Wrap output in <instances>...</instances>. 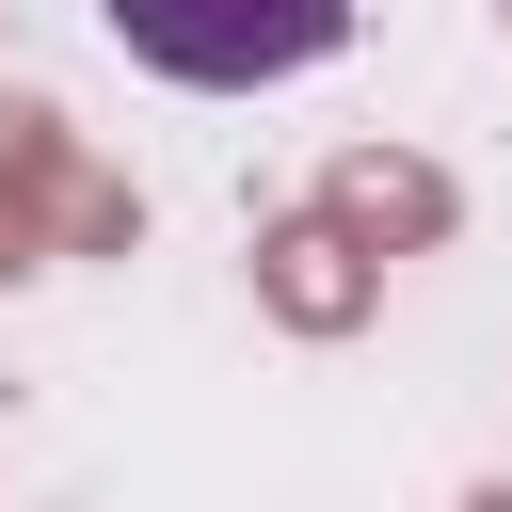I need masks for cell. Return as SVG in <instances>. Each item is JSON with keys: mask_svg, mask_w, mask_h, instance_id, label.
<instances>
[{"mask_svg": "<svg viewBox=\"0 0 512 512\" xmlns=\"http://www.w3.org/2000/svg\"><path fill=\"white\" fill-rule=\"evenodd\" d=\"M128 64L192 80V96H256V80H304L352 48V0H96Z\"/></svg>", "mask_w": 512, "mask_h": 512, "instance_id": "cell-1", "label": "cell"}]
</instances>
